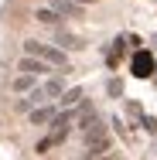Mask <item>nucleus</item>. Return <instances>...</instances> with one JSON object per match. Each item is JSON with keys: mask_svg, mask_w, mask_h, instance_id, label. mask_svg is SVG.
<instances>
[{"mask_svg": "<svg viewBox=\"0 0 157 160\" xmlns=\"http://www.w3.org/2000/svg\"><path fill=\"white\" fill-rule=\"evenodd\" d=\"M34 17H38V21H41V24H58V21H62V17H58V14H55V10H51V7H41V10H38V14H34Z\"/></svg>", "mask_w": 157, "mask_h": 160, "instance_id": "1a4fd4ad", "label": "nucleus"}, {"mask_svg": "<svg viewBox=\"0 0 157 160\" xmlns=\"http://www.w3.org/2000/svg\"><path fill=\"white\" fill-rule=\"evenodd\" d=\"M55 41H58L62 48H72V51H75V48H86V44L75 38V34H68V31H58V34H55Z\"/></svg>", "mask_w": 157, "mask_h": 160, "instance_id": "423d86ee", "label": "nucleus"}, {"mask_svg": "<svg viewBox=\"0 0 157 160\" xmlns=\"http://www.w3.org/2000/svg\"><path fill=\"white\" fill-rule=\"evenodd\" d=\"M72 3H79V7H82V3H96V0H72Z\"/></svg>", "mask_w": 157, "mask_h": 160, "instance_id": "ddd939ff", "label": "nucleus"}, {"mask_svg": "<svg viewBox=\"0 0 157 160\" xmlns=\"http://www.w3.org/2000/svg\"><path fill=\"white\" fill-rule=\"evenodd\" d=\"M106 92H109L113 99H120V96H123V82H120V78H109V85H106Z\"/></svg>", "mask_w": 157, "mask_h": 160, "instance_id": "9d476101", "label": "nucleus"}, {"mask_svg": "<svg viewBox=\"0 0 157 160\" xmlns=\"http://www.w3.org/2000/svg\"><path fill=\"white\" fill-rule=\"evenodd\" d=\"M14 89H17V92H24V89H34V78H31V75H21V78H14Z\"/></svg>", "mask_w": 157, "mask_h": 160, "instance_id": "9b49d317", "label": "nucleus"}, {"mask_svg": "<svg viewBox=\"0 0 157 160\" xmlns=\"http://www.w3.org/2000/svg\"><path fill=\"white\" fill-rule=\"evenodd\" d=\"M24 55H28V58H38V62H44V65H58V68H65V72H68V58H65L62 48H55V44L28 41V44H24Z\"/></svg>", "mask_w": 157, "mask_h": 160, "instance_id": "f257e3e1", "label": "nucleus"}, {"mask_svg": "<svg viewBox=\"0 0 157 160\" xmlns=\"http://www.w3.org/2000/svg\"><path fill=\"white\" fill-rule=\"evenodd\" d=\"M17 72H24V75H31V78H34V75H44V72H48V65L24 55V58H21V65H17Z\"/></svg>", "mask_w": 157, "mask_h": 160, "instance_id": "20e7f679", "label": "nucleus"}, {"mask_svg": "<svg viewBox=\"0 0 157 160\" xmlns=\"http://www.w3.org/2000/svg\"><path fill=\"white\" fill-rule=\"evenodd\" d=\"M41 92H44V99H58L65 92V85H62V78H48L44 85H41Z\"/></svg>", "mask_w": 157, "mask_h": 160, "instance_id": "39448f33", "label": "nucleus"}, {"mask_svg": "<svg viewBox=\"0 0 157 160\" xmlns=\"http://www.w3.org/2000/svg\"><path fill=\"white\" fill-rule=\"evenodd\" d=\"M154 55L150 51H144V48H137V55H133V75L137 78H150L154 75Z\"/></svg>", "mask_w": 157, "mask_h": 160, "instance_id": "f03ea898", "label": "nucleus"}, {"mask_svg": "<svg viewBox=\"0 0 157 160\" xmlns=\"http://www.w3.org/2000/svg\"><path fill=\"white\" fill-rule=\"evenodd\" d=\"M79 99H86V96H82V89H68V92H62V106H65V109H72V106H79Z\"/></svg>", "mask_w": 157, "mask_h": 160, "instance_id": "6e6552de", "label": "nucleus"}, {"mask_svg": "<svg viewBox=\"0 0 157 160\" xmlns=\"http://www.w3.org/2000/svg\"><path fill=\"white\" fill-rule=\"evenodd\" d=\"M144 129H147V133H157V119L154 116H144Z\"/></svg>", "mask_w": 157, "mask_h": 160, "instance_id": "f8f14e48", "label": "nucleus"}, {"mask_svg": "<svg viewBox=\"0 0 157 160\" xmlns=\"http://www.w3.org/2000/svg\"><path fill=\"white\" fill-rule=\"evenodd\" d=\"M51 10L58 17H82V7L72 3V0H51Z\"/></svg>", "mask_w": 157, "mask_h": 160, "instance_id": "7ed1b4c3", "label": "nucleus"}, {"mask_svg": "<svg viewBox=\"0 0 157 160\" xmlns=\"http://www.w3.org/2000/svg\"><path fill=\"white\" fill-rule=\"evenodd\" d=\"M99 160H113V157H99Z\"/></svg>", "mask_w": 157, "mask_h": 160, "instance_id": "4468645a", "label": "nucleus"}, {"mask_svg": "<svg viewBox=\"0 0 157 160\" xmlns=\"http://www.w3.org/2000/svg\"><path fill=\"white\" fill-rule=\"evenodd\" d=\"M51 119H55V109L51 106H41V109L31 112V123H51Z\"/></svg>", "mask_w": 157, "mask_h": 160, "instance_id": "0eeeda50", "label": "nucleus"}]
</instances>
